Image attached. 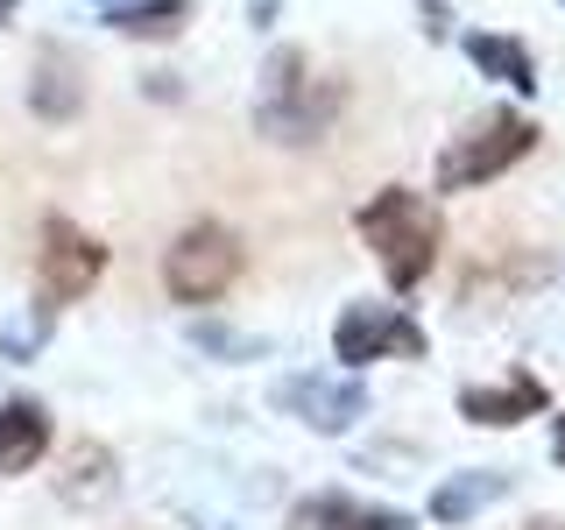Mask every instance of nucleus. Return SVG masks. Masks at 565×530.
<instances>
[{
	"instance_id": "1",
	"label": "nucleus",
	"mask_w": 565,
	"mask_h": 530,
	"mask_svg": "<svg viewBox=\"0 0 565 530\" xmlns=\"http://www.w3.org/2000/svg\"><path fill=\"white\" fill-rule=\"evenodd\" d=\"M347 85L332 71H311L305 50H269L262 64V93H255V128L282 141V149H311L326 141V128L340 120Z\"/></svg>"
},
{
	"instance_id": "2",
	"label": "nucleus",
	"mask_w": 565,
	"mask_h": 530,
	"mask_svg": "<svg viewBox=\"0 0 565 530\" xmlns=\"http://www.w3.org/2000/svg\"><path fill=\"white\" fill-rule=\"evenodd\" d=\"M353 226H361L367 255L382 262L388 290H417V283L431 276L438 247H446V226H438V205L424 199V191H403V184L375 191V199H367L361 212H353Z\"/></svg>"
},
{
	"instance_id": "3",
	"label": "nucleus",
	"mask_w": 565,
	"mask_h": 530,
	"mask_svg": "<svg viewBox=\"0 0 565 530\" xmlns=\"http://www.w3.org/2000/svg\"><path fill=\"white\" fill-rule=\"evenodd\" d=\"M530 149H537V128L523 114H509V106H494V114H481L467 135H452L438 149V191H481L502 170H516Z\"/></svg>"
},
{
	"instance_id": "4",
	"label": "nucleus",
	"mask_w": 565,
	"mask_h": 530,
	"mask_svg": "<svg viewBox=\"0 0 565 530\" xmlns=\"http://www.w3.org/2000/svg\"><path fill=\"white\" fill-rule=\"evenodd\" d=\"M241 276V241L220 220H191L163 255V290L177 305H220Z\"/></svg>"
},
{
	"instance_id": "5",
	"label": "nucleus",
	"mask_w": 565,
	"mask_h": 530,
	"mask_svg": "<svg viewBox=\"0 0 565 530\" xmlns=\"http://www.w3.org/2000/svg\"><path fill=\"white\" fill-rule=\"evenodd\" d=\"M424 326L396 305H347L332 318V361L347 368H375V361H424Z\"/></svg>"
},
{
	"instance_id": "6",
	"label": "nucleus",
	"mask_w": 565,
	"mask_h": 530,
	"mask_svg": "<svg viewBox=\"0 0 565 530\" xmlns=\"http://www.w3.org/2000/svg\"><path fill=\"white\" fill-rule=\"evenodd\" d=\"M99 276H106V241H93L71 220H50L43 255H35V290H43V305H71V297H85Z\"/></svg>"
},
{
	"instance_id": "7",
	"label": "nucleus",
	"mask_w": 565,
	"mask_h": 530,
	"mask_svg": "<svg viewBox=\"0 0 565 530\" xmlns=\"http://www.w3.org/2000/svg\"><path fill=\"white\" fill-rule=\"evenodd\" d=\"M276 411H290L297 424L340 438V432H353V424L367 417V389L353 375H282L276 382Z\"/></svg>"
},
{
	"instance_id": "8",
	"label": "nucleus",
	"mask_w": 565,
	"mask_h": 530,
	"mask_svg": "<svg viewBox=\"0 0 565 530\" xmlns=\"http://www.w3.org/2000/svg\"><path fill=\"white\" fill-rule=\"evenodd\" d=\"M544 403H552V389L530 375V368H509L502 382H467L459 389V417L481 424V432H509V424H523V417H544Z\"/></svg>"
},
{
	"instance_id": "9",
	"label": "nucleus",
	"mask_w": 565,
	"mask_h": 530,
	"mask_svg": "<svg viewBox=\"0 0 565 530\" xmlns=\"http://www.w3.org/2000/svg\"><path fill=\"white\" fill-rule=\"evenodd\" d=\"M29 114L50 120V128H64V120L85 114V64H78V50H57V43L35 50V64H29Z\"/></svg>"
},
{
	"instance_id": "10",
	"label": "nucleus",
	"mask_w": 565,
	"mask_h": 530,
	"mask_svg": "<svg viewBox=\"0 0 565 530\" xmlns=\"http://www.w3.org/2000/svg\"><path fill=\"white\" fill-rule=\"evenodd\" d=\"M290 530H411L403 509L361 502V495H305L290 509Z\"/></svg>"
},
{
	"instance_id": "11",
	"label": "nucleus",
	"mask_w": 565,
	"mask_h": 530,
	"mask_svg": "<svg viewBox=\"0 0 565 530\" xmlns=\"http://www.w3.org/2000/svg\"><path fill=\"white\" fill-rule=\"evenodd\" d=\"M114 446H99V438H71L64 446V467H57V502L64 509H93L114 495Z\"/></svg>"
},
{
	"instance_id": "12",
	"label": "nucleus",
	"mask_w": 565,
	"mask_h": 530,
	"mask_svg": "<svg viewBox=\"0 0 565 530\" xmlns=\"http://www.w3.org/2000/svg\"><path fill=\"white\" fill-rule=\"evenodd\" d=\"M43 453H50V411L29 396H8L0 403V474H29Z\"/></svg>"
},
{
	"instance_id": "13",
	"label": "nucleus",
	"mask_w": 565,
	"mask_h": 530,
	"mask_svg": "<svg viewBox=\"0 0 565 530\" xmlns=\"http://www.w3.org/2000/svg\"><path fill=\"white\" fill-rule=\"evenodd\" d=\"M509 495V474L502 467H473V474H452V481L431 488V523H473L481 509H494Z\"/></svg>"
},
{
	"instance_id": "14",
	"label": "nucleus",
	"mask_w": 565,
	"mask_h": 530,
	"mask_svg": "<svg viewBox=\"0 0 565 530\" xmlns=\"http://www.w3.org/2000/svg\"><path fill=\"white\" fill-rule=\"evenodd\" d=\"M467 64L481 71V78H494V85H509V93H537V57L516 43V35H467Z\"/></svg>"
},
{
	"instance_id": "15",
	"label": "nucleus",
	"mask_w": 565,
	"mask_h": 530,
	"mask_svg": "<svg viewBox=\"0 0 565 530\" xmlns=\"http://www.w3.org/2000/svg\"><path fill=\"white\" fill-rule=\"evenodd\" d=\"M184 22H191V0H120V8H106V29L135 35V43H170Z\"/></svg>"
},
{
	"instance_id": "16",
	"label": "nucleus",
	"mask_w": 565,
	"mask_h": 530,
	"mask_svg": "<svg viewBox=\"0 0 565 530\" xmlns=\"http://www.w3.org/2000/svg\"><path fill=\"white\" fill-rule=\"evenodd\" d=\"M191 340L205 353H226V361H262V353H269L262 332H234V326H191Z\"/></svg>"
},
{
	"instance_id": "17",
	"label": "nucleus",
	"mask_w": 565,
	"mask_h": 530,
	"mask_svg": "<svg viewBox=\"0 0 565 530\" xmlns=\"http://www.w3.org/2000/svg\"><path fill=\"white\" fill-rule=\"evenodd\" d=\"M552 459H558V467H565V417L552 424Z\"/></svg>"
},
{
	"instance_id": "18",
	"label": "nucleus",
	"mask_w": 565,
	"mask_h": 530,
	"mask_svg": "<svg viewBox=\"0 0 565 530\" xmlns=\"http://www.w3.org/2000/svg\"><path fill=\"white\" fill-rule=\"evenodd\" d=\"M523 530H565V517H537V523H523Z\"/></svg>"
},
{
	"instance_id": "19",
	"label": "nucleus",
	"mask_w": 565,
	"mask_h": 530,
	"mask_svg": "<svg viewBox=\"0 0 565 530\" xmlns=\"http://www.w3.org/2000/svg\"><path fill=\"white\" fill-rule=\"evenodd\" d=\"M14 8H22V0H0V29H8V14H14Z\"/></svg>"
},
{
	"instance_id": "20",
	"label": "nucleus",
	"mask_w": 565,
	"mask_h": 530,
	"mask_svg": "<svg viewBox=\"0 0 565 530\" xmlns=\"http://www.w3.org/2000/svg\"><path fill=\"white\" fill-rule=\"evenodd\" d=\"M99 8H120V0H99Z\"/></svg>"
}]
</instances>
